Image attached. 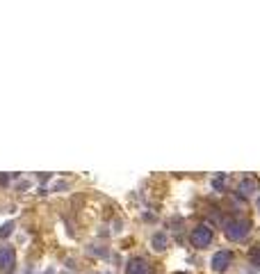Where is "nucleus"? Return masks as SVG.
Here are the masks:
<instances>
[{"instance_id": "obj_12", "label": "nucleus", "mask_w": 260, "mask_h": 274, "mask_svg": "<svg viewBox=\"0 0 260 274\" xmlns=\"http://www.w3.org/2000/svg\"><path fill=\"white\" fill-rule=\"evenodd\" d=\"M99 274H108V272H99Z\"/></svg>"}, {"instance_id": "obj_2", "label": "nucleus", "mask_w": 260, "mask_h": 274, "mask_svg": "<svg viewBox=\"0 0 260 274\" xmlns=\"http://www.w3.org/2000/svg\"><path fill=\"white\" fill-rule=\"evenodd\" d=\"M212 235H215V233H212L210 226L201 224V226H194V229H192L190 240H192V244H194V247L203 249V247H208V244L212 242Z\"/></svg>"}, {"instance_id": "obj_5", "label": "nucleus", "mask_w": 260, "mask_h": 274, "mask_svg": "<svg viewBox=\"0 0 260 274\" xmlns=\"http://www.w3.org/2000/svg\"><path fill=\"white\" fill-rule=\"evenodd\" d=\"M231 265H233L231 251H217V254L212 256V269H215V272H226Z\"/></svg>"}, {"instance_id": "obj_10", "label": "nucleus", "mask_w": 260, "mask_h": 274, "mask_svg": "<svg viewBox=\"0 0 260 274\" xmlns=\"http://www.w3.org/2000/svg\"><path fill=\"white\" fill-rule=\"evenodd\" d=\"M10 183V176H5V174H0V185H7Z\"/></svg>"}, {"instance_id": "obj_8", "label": "nucleus", "mask_w": 260, "mask_h": 274, "mask_svg": "<svg viewBox=\"0 0 260 274\" xmlns=\"http://www.w3.org/2000/svg\"><path fill=\"white\" fill-rule=\"evenodd\" d=\"M253 190H255V180H253V178L242 180V185H240V192H242V195H251Z\"/></svg>"}, {"instance_id": "obj_6", "label": "nucleus", "mask_w": 260, "mask_h": 274, "mask_svg": "<svg viewBox=\"0 0 260 274\" xmlns=\"http://www.w3.org/2000/svg\"><path fill=\"white\" fill-rule=\"evenodd\" d=\"M151 244H153V249L155 251H164L167 249V244H169L167 233H155L153 235V240H151Z\"/></svg>"}, {"instance_id": "obj_9", "label": "nucleus", "mask_w": 260, "mask_h": 274, "mask_svg": "<svg viewBox=\"0 0 260 274\" xmlns=\"http://www.w3.org/2000/svg\"><path fill=\"white\" fill-rule=\"evenodd\" d=\"M14 231V222H7V224L0 226V238H7V235Z\"/></svg>"}, {"instance_id": "obj_1", "label": "nucleus", "mask_w": 260, "mask_h": 274, "mask_svg": "<svg viewBox=\"0 0 260 274\" xmlns=\"http://www.w3.org/2000/svg\"><path fill=\"white\" fill-rule=\"evenodd\" d=\"M251 219H246V217H237V219H233V222H228L226 224V235L231 240H235V242H240V240H244L246 235H249V231H251Z\"/></svg>"}, {"instance_id": "obj_4", "label": "nucleus", "mask_w": 260, "mask_h": 274, "mask_svg": "<svg viewBox=\"0 0 260 274\" xmlns=\"http://www.w3.org/2000/svg\"><path fill=\"white\" fill-rule=\"evenodd\" d=\"M126 274H153V267L148 265L146 258H130L126 265Z\"/></svg>"}, {"instance_id": "obj_7", "label": "nucleus", "mask_w": 260, "mask_h": 274, "mask_svg": "<svg viewBox=\"0 0 260 274\" xmlns=\"http://www.w3.org/2000/svg\"><path fill=\"white\" fill-rule=\"evenodd\" d=\"M249 260H251V265L260 267V242H255L253 247H251V251H249Z\"/></svg>"}, {"instance_id": "obj_3", "label": "nucleus", "mask_w": 260, "mask_h": 274, "mask_svg": "<svg viewBox=\"0 0 260 274\" xmlns=\"http://www.w3.org/2000/svg\"><path fill=\"white\" fill-rule=\"evenodd\" d=\"M16 269V251L10 244L0 247V274H14Z\"/></svg>"}, {"instance_id": "obj_11", "label": "nucleus", "mask_w": 260, "mask_h": 274, "mask_svg": "<svg viewBox=\"0 0 260 274\" xmlns=\"http://www.w3.org/2000/svg\"><path fill=\"white\" fill-rule=\"evenodd\" d=\"M258 210H260V199H258Z\"/></svg>"}]
</instances>
